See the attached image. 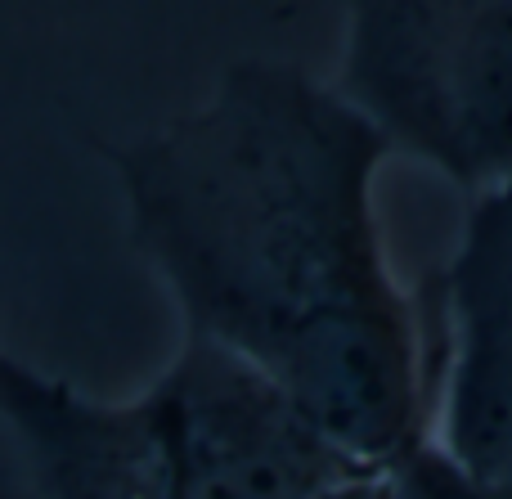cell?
Listing matches in <instances>:
<instances>
[{
	"label": "cell",
	"mask_w": 512,
	"mask_h": 499,
	"mask_svg": "<svg viewBox=\"0 0 512 499\" xmlns=\"http://www.w3.org/2000/svg\"><path fill=\"white\" fill-rule=\"evenodd\" d=\"M391 153L342 90L279 59L230 63L189 113L104 144L185 338L274 378L364 468L423 446L436 401L418 288L373 212Z\"/></svg>",
	"instance_id": "1"
},
{
	"label": "cell",
	"mask_w": 512,
	"mask_h": 499,
	"mask_svg": "<svg viewBox=\"0 0 512 499\" xmlns=\"http://www.w3.org/2000/svg\"><path fill=\"white\" fill-rule=\"evenodd\" d=\"M333 86L468 198L512 176V0H351Z\"/></svg>",
	"instance_id": "2"
},
{
	"label": "cell",
	"mask_w": 512,
	"mask_h": 499,
	"mask_svg": "<svg viewBox=\"0 0 512 499\" xmlns=\"http://www.w3.org/2000/svg\"><path fill=\"white\" fill-rule=\"evenodd\" d=\"M441 446L512 495V176L472 194L459 248L418 288Z\"/></svg>",
	"instance_id": "4"
},
{
	"label": "cell",
	"mask_w": 512,
	"mask_h": 499,
	"mask_svg": "<svg viewBox=\"0 0 512 499\" xmlns=\"http://www.w3.org/2000/svg\"><path fill=\"white\" fill-rule=\"evenodd\" d=\"M391 482H396L400 499H512L504 491L481 486L472 473H463L459 459L445 446H432V441H423L400 464H391Z\"/></svg>",
	"instance_id": "5"
},
{
	"label": "cell",
	"mask_w": 512,
	"mask_h": 499,
	"mask_svg": "<svg viewBox=\"0 0 512 499\" xmlns=\"http://www.w3.org/2000/svg\"><path fill=\"white\" fill-rule=\"evenodd\" d=\"M171 455V499H315L355 464L328 432L243 356L185 338L149 387Z\"/></svg>",
	"instance_id": "3"
},
{
	"label": "cell",
	"mask_w": 512,
	"mask_h": 499,
	"mask_svg": "<svg viewBox=\"0 0 512 499\" xmlns=\"http://www.w3.org/2000/svg\"><path fill=\"white\" fill-rule=\"evenodd\" d=\"M315 499H391V468H373V473L346 477V482L328 486V491Z\"/></svg>",
	"instance_id": "6"
}]
</instances>
